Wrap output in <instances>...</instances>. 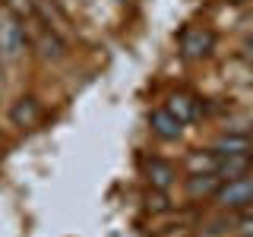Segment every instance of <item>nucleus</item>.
<instances>
[{"label":"nucleus","instance_id":"obj_1","mask_svg":"<svg viewBox=\"0 0 253 237\" xmlns=\"http://www.w3.org/2000/svg\"><path fill=\"white\" fill-rule=\"evenodd\" d=\"M212 199L218 202V209H250L253 205V174L237 180H225Z\"/></svg>","mask_w":253,"mask_h":237},{"label":"nucleus","instance_id":"obj_2","mask_svg":"<svg viewBox=\"0 0 253 237\" xmlns=\"http://www.w3.org/2000/svg\"><path fill=\"white\" fill-rule=\"evenodd\" d=\"M26 44H29L26 29H22V22L16 19V16H10V19L0 22V57L10 60V63L22 60V57H26Z\"/></svg>","mask_w":253,"mask_h":237},{"label":"nucleus","instance_id":"obj_3","mask_svg":"<svg viewBox=\"0 0 253 237\" xmlns=\"http://www.w3.org/2000/svg\"><path fill=\"white\" fill-rule=\"evenodd\" d=\"M212 47H215V35H212L209 29H187L184 35H180V54H184L187 60L206 57Z\"/></svg>","mask_w":253,"mask_h":237},{"label":"nucleus","instance_id":"obj_4","mask_svg":"<svg viewBox=\"0 0 253 237\" xmlns=\"http://www.w3.org/2000/svg\"><path fill=\"white\" fill-rule=\"evenodd\" d=\"M215 158H231V155H253V136L250 133H221L212 142Z\"/></svg>","mask_w":253,"mask_h":237},{"label":"nucleus","instance_id":"obj_5","mask_svg":"<svg viewBox=\"0 0 253 237\" xmlns=\"http://www.w3.org/2000/svg\"><path fill=\"white\" fill-rule=\"evenodd\" d=\"M10 120H13V126H22V130L35 126L38 120H42V101H38L35 95H22L19 101H13Z\"/></svg>","mask_w":253,"mask_h":237},{"label":"nucleus","instance_id":"obj_6","mask_svg":"<svg viewBox=\"0 0 253 237\" xmlns=\"http://www.w3.org/2000/svg\"><path fill=\"white\" fill-rule=\"evenodd\" d=\"M149 130H152L158 139L174 142V139H180V133H184V123H180L177 117L171 114V111L158 108V111H152V114H149Z\"/></svg>","mask_w":253,"mask_h":237},{"label":"nucleus","instance_id":"obj_7","mask_svg":"<svg viewBox=\"0 0 253 237\" xmlns=\"http://www.w3.org/2000/svg\"><path fill=\"white\" fill-rule=\"evenodd\" d=\"M165 111H171L180 123H190V120H196V117H200V101H196L193 95H187V92H171Z\"/></svg>","mask_w":253,"mask_h":237},{"label":"nucleus","instance_id":"obj_8","mask_svg":"<svg viewBox=\"0 0 253 237\" xmlns=\"http://www.w3.org/2000/svg\"><path fill=\"white\" fill-rule=\"evenodd\" d=\"M253 171V155H231V158H218L215 164V174L218 180H237V177H247Z\"/></svg>","mask_w":253,"mask_h":237},{"label":"nucleus","instance_id":"obj_9","mask_svg":"<svg viewBox=\"0 0 253 237\" xmlns=\"http://www.w3.org/2000/svg\"><path fill=\"white\" fill-rule=\"evenodd\" d=\"M174 177H177V171H174L171 161H162V158H149L146 161V180L152 184V190H171Z\"/></svg>","mask_w":253,"mask_h":237},{"label":"nucleus","instance_id":"obj_10","mask_svg":"<svg viewBox=\"0 0 253 237\" xmlns=\"http://www.w3.org/2000/svg\"><path fill=\"white\" fill-rule=\"evenodd\" d=\"M221 187L215 171H196L193 177H187V196L200 199V196H215V190Z\"/></svg>","mask_w":253,"mask_h":237},{"label":"nucleus","instance_id":"obj_11","mask_svg":"<svg viewBox=\"0 0 253 237\" xmlns=\"http://www.w3.org/2000/svg\"><path fill=\"white\" fill-rule=\"evenodd\" d=\"M38 47H42V57H47V60H60L63 57V41H60V38L57 35H54V32H42V35H38Z\"/></svg>","mask_w":253,"mask_h":237},{"label":"nucleus","instance_id":"obj_12","mask_svg":"<svg viewBox=\"0 0 253 237\" xmlns=\"http://www.w3.org/2000/svg\"><path fill=\"white\" fill-rule=\"evenodd\" d=\"M237 228L244 231V237H250V234H253V212H250V215H244V218H241V225H237Z\"/></svg>","mask_w":253,"mask_h":237},{"label":"nucleus","instance_id":"obj_13","mask_svg":"<svg viewBox=\"0 0 253 237\" xmlns=\"http://www.w3.org/2000/svg\"><path fill=\"white\" fill-rule=\"evenodd\" d=\"M149 209H155V212H162V209H168V205H165V196H149Z\"/></svg>","mask_w":253,"mask_h":237},{"label":"nucleus","instance_id":"obj_14","mask_svg":"<svg viewBox=\"0 0 253 237\" xmlns=\"http://www.w3.org/2000/svg\"><path fill=\"white\" fill-rule=\"evenodd\" d=\"M247 54H250V57H253V38H250V41H247Z\"/></svg>","mask_w":253,"mask_h":237},{"label":"nucleus","instance_id":"obj_15","mask_svg":"<svg viewBox=\"0 0 253 237\" xmlns=\"http://www.w3.org/2000/svg\"><path fill=\"white\" fill-rule=\"evenodd\" d=\"M234 3H244V0H234Z\"/></svg>","mask_w":253,"mask_h":237},{"label":"nucleus","instance_id":"obj_16","mask_svg":"<svg viewBox=\"0 0 253 237\" xmlns=\"http://www.w3.org/2000/svg\"><path fill=\"white\" fill-rule=\"evenodd\" d=\"M0 139H3V136H0Z\"/></svg>","mask_w":253,"mask_h":237},{"label":"nucleus","instance_id":"obj_17","mask_svg":"<svg viewBox=\"0 0 253 237\" xmlns=\"http://www.w3.org/2000/svg\"><path fill=\"white\" fill-rule=\"evenodd\" d=\"M250 237H253V234H250Z\"/></svg>","mask_w":253,"mask_h":237}]
</instances>
